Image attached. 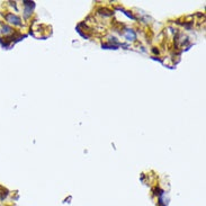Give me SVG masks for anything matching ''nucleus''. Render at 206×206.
Returning <instances> with one entry per match:
<instances>
[{"mask_svg":"<svg viewBox=\"0 0 206 206\" xmlns=\"http://www.w3.org/2000/svg\"><path fill=\"white\" fill-rule=\"evenodd\" d=\"M5 18L8 20L10 24H14V25H17V26H20L22 25V22H20V18L16 16V15H14V14H7Z\"/></svg>","mask_w":206,"mask_h":206,"instance_id":"1","label":"nucleus"},{"mask_svg":"<svg viewBox=\"0 0 206 206\" xmlns=\"http://www.w3.org/2000/svg\"><path fill=\"white\" fill-rule=\"evenodd\" d=\"M24 6H25V16H30L32 13V9L34 8V2H30V1H24Z\"/></svg>","mask_w":206,"mask_h":206,"instance_id":"2","label":"nucleus"},{"mask_svg":"<svg viewBox=\"0 0 206 206\" xmlns=\"http://www.w3.org/2000/svg\"><path fill=\"white\" fill-rule=\"evenodd\" d=\"M125 37L127 41H134V39H136V34H135V32L132 30H126V33H125Z\"/></svg>","mask_w":206,"mask_h":206,"instance_id":"3","label":"nucleus"},{"mask_svg":"<svg viewBox=\"0 0 206 206\" xmlns=\"http://www.w3.org/2000/svg\"><path fill=\"white\" fill-rule=\"evenodd\" d=\"M7 196H8V190L2 186H0V201H4Z\"/></svg>","mask_w":206,"mask_h":206,"instance_id":"4","label":"nucleus"},{"mask_svg":"<svg viewBox=\"0 0 206 206\" xmlns=\"http://www.w3.org/2000/svg\"><path fill=\"white\" fill-rule=\"evenodd\" d=\"M99 11V14H101V15H105V16H111L113 14V11L112 10H108V9H104V8H101V9H99L98 10Z\"/></svg>","mask_w":206,"mask_h":206,"instance_id":"5","label":"nucleus"},{"mask_svg":"<svg viewBox=\"0 0 206 206\" xmlns=\"http://www.w3.org/2000/svg\"><path fill=\"white\" fill-rule=\"evenodd\" d=\"M2 32H4L5 34H10L11 33V28L9 27V26H6V25H4V27H2Z\"/></svg>","mask_w":206,"mask_h":206,"instance_id":"6","label":"nucleus"}]
</instances>
